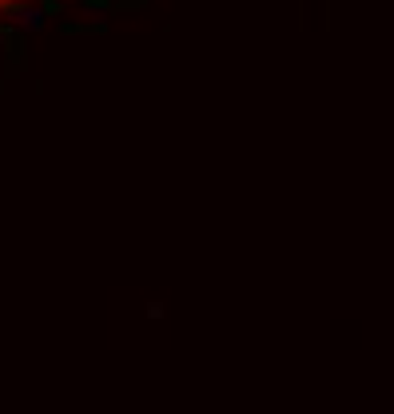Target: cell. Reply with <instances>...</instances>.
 I'll return each mask as SVG.
<instances>
[{
    "label": "cell",
    "mask_w": 394,
    "mask_h": 414,
    "mask_svg": "<svg viewBox=\"0 0 394 414\" xmlns=\"http://www.w3.org/2000/svg\"><path fill=\"white\" fill-rule=\"evenodd\" d=\"M16 25L28 28V32H40V28H44V13H40V8H20V13H16Z\"/></svg>",
    "instance_id": "cell-1"
},
{
    "label": "cell",
    "mask_w": 394,
    "mask_h": 414,
    "mask_svg": "<svg viewBox=\"0 0 394 414\" xmlns=\"http://www.w3.org/2000/svg\"><path fill=\"white\" fill-rule=\"evenodd\" d=\"M0 4H13V0H0Z\"/></svg>",
    "instance_id": "cell-2"
}]
</instances>
